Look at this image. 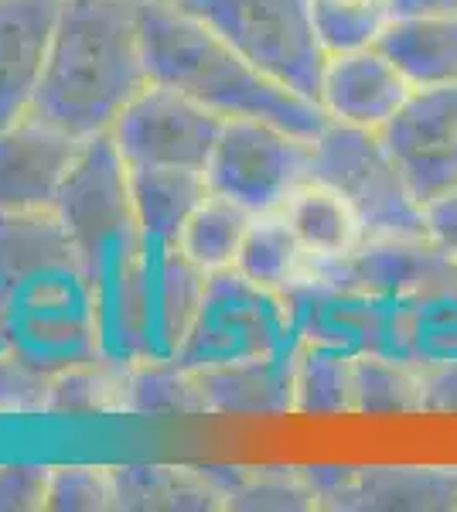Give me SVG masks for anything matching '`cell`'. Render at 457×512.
<instances>
[{"mask_svg":"<svg viewBox=\"0 0 457 512\" xmlns=\"http://www.w3.org/2000/svg\"><path fill=\"white\" fill-rule=\"evenodd\" d=\"M140 41L151 82L181 89L222 120L256 117L314 140L328 123L321 103L256 72L229 41L178 4L140 0Z\"/></svg>","mask_w":457,"mask_h":512,"instance_id":"obj_3","label":"cell"},{"mask_svg":"<svg viewBox=\"0 0 457 512\" xmlns=\"http://www.w3.org/2000/svg\"><path fill=\"white\" fill-rule=\"evenodd\" d=\"M413 82L396 69L376 45L331 55L321 79V110L328 120L382 130L410 99Z\"/></svg>","mask_w":457,"mask_h":512,"instance_id":"obj_17","label":"cell"},{"mask_svg":"<svg viewBox=\"0 0 457 512\" xmlns=\"http://www.w3.org/2000/svg\"><path fill=\"white\" fill-rule=\"evenodd\" d=\"M311 178V140L256 117H229L205 164L209 192L246 205L253 216L280 212Z\"/></svg>","mask_w":457,"mask_h":512,"instance_id":"obj_8","label":"cell"},{"mask_svg":"<svg viewBox=\"0 0 457 512\" xmlns=\"http://www.w3.org/2000/svg\"><path fill=\"white\" fill-rule=\"evenodd\" d=\"M134 209L147 239L178 243L181 226L209 195L205 171L191 168H130Z\"/></svg>","mask_w":457,"mask_h":512,"instance_id":"obj_23","label":"cell"},{"mask_svg":"<svg viewBox=\"0 0 457 512\" xmlns=\"http://www.w3.org/2000/svg\"><path fill=\"white\" fill-rule=\"evenodd\" d=\"M280 212L311 260H338L365 239V222L355 205L324 181L307 178Z\"/></svg>","mask_w":457,"mask_h":512,"instance_id":"obj_22","label":"cell"},{"mask_svg":"<svg viewBox=\"0 0 457 512\" xmlns=\"http://www.w3.org/2000/svg\"><path fill=\"white\" fill-rule=\"evenodd\" d=\"M294 414L342 417L355 414V355L331 345L297 342Z\"/></svg>","mask_w":457,"mask_h":512,"instance_id":"obj_24","label":"cell"},{"mask_svg":"<svg viewBox=\"0 0 457 512\" xmlns=\"http://www.w3.org/2000/svg\"><path fill=\"white\" fill-rule=\"evenodd\" d=\"M389 18H434L457 14V0H386Z\"/></svg>","mask_w":457,"mask_h":512,"instance_id":"obj_37","label":"cell"},{"mask_svg":"<svg viewBox=\"0 0 457 512\" xmlns=\"http://www.w3.org/2000/svg\"><path fill=\"white\" fill-rule=\"evenodd\" d=\"M423 410L427 414H457V362L423 373Z\"/></svg>","mask_w":457,"mask_h":512,"instance_id":"obj_36","label":"cell"},{"mask_svg":"<svg viewBox=\"0 0 457 512\" xmlns=\"http://www.w3.org/2000/svg\"><path fill=\"white\" fill-rule=\"evenodd\" d=\"M311 11L328 59L376 45L382 24L389 21L386 0H311Z\"/></svg>","mask_w":457,"mask_h":512,"instance_id":"obj_31","label":"cell"},{"mask_svg":"<svg viewBox=\"0 0 457 512\" xmlns=\"http://www.w3.org/2000/svg\"><path fill=\"white\" fill-rule=\"evenodd\" d=\"M423 219H427V236L457 263V185L451 192L430 198L423 205Z\"/></svg>","mask_w":457,"mask_h":512,"instance_id":"obj_35","label":"cell"},{"mask_svg":"<svg viewBox=\"0 0 457 512\" xmlns=\"http://www.w3.org/2000/svg\"><path fill=\"white\" fill-rule=\"evenodd\" d=\"M178 7L209 24L256 72L318 103L328 52L311 0H178Z\"/></svg>","mask_w":457,"mask_h":512,"instance_id":"obj_5","label":"cell"},{"mask_svg":"<svg viewBox=\"0 0 457 512\" xmlns=\"http://www.w3.org/2000/svg\"><path fill=\"white\" fill-rule=\"evenodd\" d=\"M284 294L297 342L331 345V349H345L352 355L386 352L396 301L335 284L311 270H304V277L294 280Z\"/></svg>","mask_w":457,"mask_h":512,"instance_id":"obj_12","label":"cell"},{"mask_svg":"<svg viewBox=\"0 0 457 512\" xmlns=\"http://www.w3.org/2000/svg\"><path fill=\"white\" fill-rule=\"evenodd\" d=\"M116 509L154 512H215L229 509L226 492L209 468L185 465H116Z\"/></svg>","mask_w":457,"mask_h":512,"instance_id":"obj_21","label":"cell"},{"mask_svg":"<svg viewBox=\"0 0 457 512\" xmlns=\"http://www.w3.org/2000/svg\"><path fill=\"white\" fill-rule=\"evenodd\" d=\"M311 178L355 205L365 222V239L427 236L423 205L410 192L379 130L328 120L311 140Z\"/></svg>","mask_w":457,"mask_h":512,"instance_id":"obj_6","label":"cell"},{"mask_svg":"<svg viewBox=\"0 0 457 512\" xmlns=\"http://www.w3.org/2000/svg\"><path fill=\"white\" fill-rule=\"evenodd\" d=\"M355 414H423V369L382 352L355 355Z\"/></svg>","mask_w":457,"mask_h":512,"instance_id":"obj_29","label":"cell"},{"mask_svg":"<svg viewBox=\"0 0 457 512\" xmlns=\"http://www.w3.org/2000/svg\"><path fill=\"white\" fill-rule=\"evenodd\" d=\"M55 212L86 267L93 294L127 277L147 250L130 192V164L110 134L82 140L79 158L55 198Z\"/></svg>","mask_w":457,"mask_h":512,"instance_id":"obj_4","label":"cell"},{"mask_svg":"<svg viewBox=\"0 0 457 512\" xmlns=\"http://www.w3.org/2000/svg\"><path fill=\"white\" fill-rule=\"evenodd\" d=\"M147 82L140 0H69L31 113L89 140L110 134Z\"/></svg>","mask_w":457,"mask_h":512,"instance_id":"obj_2","label":"cell"},{"mask_svg":"<svg viewBox=\"0 0 457 512\" xmlns=\"http://www.w3.org/2000/svg\"><path fill=\"white\" fill-rule=\"evenodd\" d=\"M52 465H0V512L48 509Z\"/></svg>","mask_w":457,"mask_h":512,"instance_id":"obj_34","label":"cell"},{"mask_svg":"<svg viewBox=\"0 0 457 512\" xmlns=\"http://www.w3.org/2000/svg\"><path fill=\"white\" fill-rule=\"evenodd\" d=\"M290 349H297V335L287 294L256 284L229 267L209 274L202 308L178 362L188 369H212L270 359Z\"/></svg>","mask_w":457,"mask_h":512,"instance_id":"obj_7","label":"cell"},{"mask_svg":"<svg viewBox=\"0 0 457 512\" xmlns=\"http://www.w3.org/2000/svg\"><path fill=\"white\" fill-rule=\"evenodd\" d=\"M69 0H0V127L31 113Z\"/></svg>","mask_w":457,"mask_h":512,"instance_id":"obj_16","label":"cell"},{"mask_svg":"<svg viewBox=\"0 0 457 512\" xmlns=\"http://www.w3.org/2000/svg\"><path fill=\"white\" fill-rule=\"evenodd\" d=\"M209 274L178 243L147 239L137 280V345L140 362L178 359L202 308Z\"/></svg>","mask_w":457,"mask_h":512,"instance_id":"obj_11","label":"cell"},{"mask_svg":"<svg viewBox=\"0 0 457 512\" xmlns=\"http://www.w3.org/2000/svg\"><path fill=\"white\" fill-rule=\"evenodd\" d=\"M106 509H116L113 468H106V465L52 468L48 512H106Z\"/></svg>","mask_w":457,"mask_h":512,"instance_id":"obj_32","label":"cell"},{"mask_svg":"<svg viewBox=\"0 0 457 512\" xmlns=\"http://www.w3.org/2000/svg\"><path fill=\"white\" fill-rule=\"evenodd\" d=\"M307 270L355 291L403 301L434 284L457 277V263L430 236H376L362 239L338 260H311Z\"/></svg>","mask_w":457,"mask_h":512,"instance_id":"obj_13","label":"cell"},{"mask_svg":"<svg viewBox=\"0 0 457 512\" xmlns=\"http://www.w3.org/2000/svg\"><path fill=\"white\" fill-rule=\"evenodd\" d=\"M318 509H457V468H301Z\"/></svg>","mask_w":457,"mask_h":512,"instance_id":"obj_14","label":"cell"},{"mask_svg":"<svg viewBox=\"0 0 457 512\" xmlns=\"http://www.w3.org/2000/svg\"><path fill=\"white\" fill-rule=\"evenodd\" d=\"M209 475L226 492L229 509H318L301 468H209Z\"/></svg>","mask_w":457,"mask_h":512,"instance_id":"obj_30","label":"cell"},{"mask_svg":"<svg viewBox=\"0 0 457 512\" xmlns=\"http://www.w3.org/2000/svg\"><path fill=\"white\" fill-rule=\"evenodd\" d=\"M420 205L457 185V82L413 89L379 130Z\"/></svg>","mask_w":457,"mask_h":512,"instance_id":"obj_10","label":"cell"},{"mask_svg":"<svg viewBox=\"0 0 457 512\" xmlns=\"http://www.w3.org/2000/svg\"><path fill=\"white\" fill-rule=\"evenodd\" d=\"M417 369L457 362V277L396 301L386 352Z\"/></svg>","mask_w":457,"mask_h":512,"instance_id":"obj_19","label":"cell"},{"mask_svg":"<svg viewBox=\"0 0 457 512\" xmlns=\"http://www.w3.org/2000/svg\"><path fill=\"white\" fill-rule=\"evenodd\" d=\"M294 355L232 362V366L195 369L209 417H284L294 414Z\"/></svg>","mask_w":457,"mask_h":512,"instance_id":"obj_18","label":"cell"},{"mask_svg":"<svg viewBox=\"0 0 457 512\" xmlns=\"http://www.w3.org/2000/svg\"><path fill=\"white\" fill-rule=\"evenodd\" d=\"M161 4H178V0H161Z\"/></svg>","mask_w":457,"mask_h":512,"instance_id":"obj_38","label":"cell"},{"mask_svg":"<svg viewBox=\"0 0 457 512\" xmlns=\"http://www.w3.org/2000/svg\"><path fill=\"white\" fill-rule=\"evenodd\" d=\"M130 362L89 359L52 376L48 390V417H113L127 414Z\"/></svg>","mask_w":457,"mask_h":512,"instance_id":"obj_25","label":"cell"},{"mask_svg":"<svg viewBox=\"0 0 457 512\" xmlns=\"http://www.w3.org/2000/svg\"><path fill=\"white\" fill-rule=\"evenodd\" d=\"M48 390H52V376L31 369L11 352H0V417L45 414Z\"/></svg>","mask_w":457,"mask_h":512,"instance_id":"obj_33","label":"cell"},{"mask_svg":"<svg viewBox=\"0 0 457 512\" xmlns=\"http://www.w3.org/2000/svg\"><path fill=\"white\" fill-rule=\"evenodd\" d=\"M0 352L48 376L103 355L93 284L55 209L0 212Z\"/></svg>","mask_w":457,"mask_h":512,"instance_id":"obj_1","label":"cell"},{"mask_svg":"<svg viewBox=\"0 0 457 512\" xmlns=\"http://www.w3.org/2000/svg\"><path fill=\"white\" fill-rule=\"evenodd\" d=\"M249 226H253V212L246 205L209 192L188 216L185 226H181L178 246L205 274H215V270L236 267V256L243 250Z\"/></svg>","mask_w":457,"mask_h":512,"instance_id":"obj_26","label":"cell"},{"mask_svg":"<svg viewBox=\"0 0 457 512\" xmlns=\"http://www.w3.org/2000/svg\"><path fill=\"white\" fill-rule=\"evenodd\" d=\"M127 417H209L198 373L178 359L134 362L127 383Z\"/></svg>","mask_w":457,"mask_h":512,"instance_id":"obj_27","label":"cell"},{"mask_svg":"<svg viewBox=\"0 0 457 512\" xmlns=\"http://www.w3.org/2000/svg\"><path fill=\"white\" fill-rule=\"evenodd\" d=\"M79 147V137L38 113H24L11 127H0V212L55 209Z\"/></svg>","mask_w":457,"mask_h":512,"instance_id":"obj_15","label":"cell"},{"mask_svg":"<svg viewBox=\"0 0 457 512\" xmlns=\"http://www.w3.org/2000/svg\"><path fill=\"white\" fill-rule=\"evenodd\" d=\"M219 113L195 103L181 89L147 82L116 117L110 137L130 168L205 171L222 134Z\"/></svg>","mask_w":457,"mask_h":512,"instance_id":"obj_9","label":"cell"},{"mask_svg":"<svg viewBox=\"0 0 457 512\" xmlns=\"http://www.w3.org/2000/svg\"><path fill=\"white\" fill-rule=\"evenodd\" d=\"M376 48L413 82V89L457 82V14L389 18Z\"/></svg>","mask_w":457,"mask_h":512,"instance_id":"obj_20","label":"cell"},{"mask_svg":"<svg viewBox=\"0 0 457 512\" xmlns=\"http://www.w3.org/2000/svg\"><path fill=\"white\" fill-rule=\"evenodd\" d=\"M311 256L304 253L301 239L294 236L284 212H263L253 216V226L243 239V250L236 256V270L249 280L273 291H287L294 280L304 277Z\"/></svg>","mask_w":457,"mask_h":512,"instance_id":"obj_28","label":"cell"}]
</instances>
